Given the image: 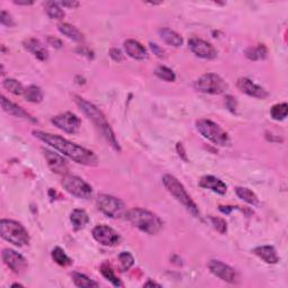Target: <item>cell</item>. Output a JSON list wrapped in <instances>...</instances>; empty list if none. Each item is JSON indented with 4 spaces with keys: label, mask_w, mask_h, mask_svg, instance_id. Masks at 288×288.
Wrapping results in <instances>:
<instances>
[{
    "label": "cell",
    "mask_w": 288,
    "mask_h": 288,
    "mask_svg": "<svg viewBox=\"0 0 288 288\" xmlns=\"http://www.w3.org/2000/svg\"><path fill=\"white\" fill-rule=\"evenodd\" d=\"M33 134L35 138L41 140L45 144H49L50 146L54 147L59 152L67 155L71 160L79 163V165L90 167L98 165V158L96 157L95 153L85 149L83 146L78 145L76 143L68 141L67 139H63L62 136L45 133V132L42 131H34Z\"/></svg>",
    "instance_id": "6da1fadb"
},
{
    "label": "cell",
    "mask_w": 288,
    "mask_h": 288,
    "mask_svg": "<svg viewBox=\"0 0 288 288\" xmlns=\"http://www.w3.org/2000/svg\"><path fill=\"white\" fill-rule=\"evenodd\" d=\"M75 102L78 105V107L80 108V111L87 116V117L91 120L93 125L97 127V130L100 132L106 141L111 144L113 149L116 151H120V145L116 139V135L111 127L110 123H108L107 118L105 117V115L97 108L95 105L87 102V100L81 98L79 96H75Z\"/></svg>",
    "instance_id": "7a4b0ae2"
},
{
    "label": "cell",
    "mask_w": 288,
    "mask_h": 288,
    "mask_svg": "<svg viewBox=\"0 0 288 288\" xmlns=\"http://www.w3.org/2000/svg\"><path fill=\"white\" fill-rule=\"evenodd\" d=\"M126 220L146 234L154 235L162 229V221L160 217L152 212L143 208H132L125 213Z\"/></svg>",
    "instance_id": "3957f363"
},
{
    "label": "cell",
    "mask_w": 288,
    "mask_h": 288,
    "mask_svg": "<svg viewBox=\"0 0 288 288\" xmlns=\"http://www.w3.org/2000/svg\"><path fill=\"white\" fill-rule=\"evenodd\" d=\"M162 182L166 189L176 198L179 203L184 205V207H186L187 211L192 214L193 216H200V211H198L195 202L192 200V197L186 192L185 187L182 186L181 182L176 177H173V174H165L162 178Z\"/></svg>",
    "instance_id": "277c9868"
},
{
    "label": "cell",
    "mask_w": 288,
    "mask_h": 288,
    "mask_svg": "<svg viewBox=\"0 0 288 288\" xmlns=\"http://www.w3.org/2000/svg\"><path fill=\"white\" fill-rule=\"evenodd\" d=\"M0 234L2 239L16 247H25L29 243V234L21 223L13 220L0 221Z\"/></svg>",
    "instance_id": "5b68a950"
},
{
    "label": "cell",
    "mask_w": 288,
    "mask_h": 288,
    "mask_svg": "<svg viewBox=\"0 0 288 288\" xmlns=\"http://www.w3.org/2000/svg\"><path fill=\"white\" fill-rule=\"evenodd\" d=\"M196 128L203 138L220 146H228L231 144L229 134L222 128L219 124L212 122L209 119H198L196 122Z\"/></svg>",
    "instance_id": "8992f818"
},
{
    "label": "cell",
    "mask_w": 288,
    "mask_h": 288,
    "mask_svg": "<svg viewBox=\"0 0 288 288\" xmlns=\"http://www.w3.org/2000/svg\"><path fill=\"white\" fill-rule=\"evenodd\" d=\"M194 88L208 95H221L228 90V84L216 73H205L195 81Z\"/></svg>",
    "instance_id": "52a82bcc"
},
{
    "label": "cell",
    "mask_w": 288,
    "mask_h": 288,
    "mask_svg": "<svg viewBox=\"0 0 288 288\" xmlns=\"http://www.w3.org/2000/svg\"><path fill=\"white\" fill-rule=\"evenodd\" d=\"M96 203L99 211L111 219H118L125 215V205L119 198L103 194L97 198Z\"/></svg>",
    "instance_id": "ba28073f"
},
{
    "label": "cell",
    "mask_w": 288,
    "mask_h": 288,
    "mask_svg": "<svg viewBox=\"0 0 288 288\" xmlns=\"http://www.w3.org/2000/svg\"><path fill=\"white\" fill-rule=\"evenodd\" d=\"M62 186L72 196L88 200L92 196V187L84 179L77 176H65L62 180Z\"/></svg>",
    "instance_id": "9c48e42d"
},
{
    "label": "cell",
    "mask_w": 288,
    "mask_h": 288,
    "mask_svg": "<svg viewBox=\"0 0 288 288\" xmlns=\"http://www.w3.org/2000/svg\"><path fill=\"white\" fill-rule=\"evenodd\" d=\"M54 126H57L59 130L65 132L69 134H75L80 130L81 120L73 113H63V114L57 115L51 119Z\"/></svg>",
    "instance_id": "30bf717a"
},
{
    "label": "cell",
    "mask_w": 288,
    "mask_h": 288,
    "mask_svg": "<svg viewBox=\"0 0 288 288\" xmlns=\"http://www.w3.org/2000/svg\"><path fill=\"white\" fill-rule=\"evenodd\" d=\"M92 236L97 242L105 247H115L120 241L119 234L108 225H97L92 230Z\"/></svg>",
    "instance_id": "8fae6325"
},
{
    "label": "cell",
    "mask_w": 288,
    "mask_h": 288,
    "mask_svg": "<svg viewBox=\"0 0 288 288\" xmlns=\"http://www.w3.org/2000/svg\"><path fill=\"white\" fill-rule=\"evenodd\" d=\"M208 269L214 276H216V277H219L220 279L224 280V282L229 284L239 283L237 274L234 270V268L220 261V260H211L208 262Z\"/></svg>",
    "instance_id": "7c38bea8"
},
{
    "label": "cell",
    "mask_w": 288,
    "mask_h": 288,
    "mask_svg": "<svg viewBox=\"0 0 288 288\" xmlns=\"http://www.w3.org/2000/svg\"><path fill=\"white\" fill-rule=\"evenodd\" d=\"M188 46L196 57L202 58V59L206 60H213L217 57L216 49L211 44V43L206 42L202 38L192 37L188 41Z\"/></svg>",
    "instance_id": "4fadbf2b"
},
{
    "label": "cell",
    "mask_w": 288,
    "mask_h": 288,
    "mask_svg": "<svg viewBox=\"0 0 288 288\" xmlns=\"http://www.w3.org/2000/svg\"><path fill=\"white\" fill-rule=\"evenodd\" d=\"M1 257L6 266L10 268V270H13L15 274H23L29 267V263L24 257L11 249H5Z\"/></svg>",
    "instance_id": "5bb4252c"
},
{
    "label": "cell",
    "mask_w": 288,
    "mask_h": 288,
    "mask_svg": "<svg viewBox=\"0 0 288 288\" xmlns=\"http://www.w3.org/2000/svg\"><path fill=\"white\" fill-rule=\"evenodd\" d=\"M236 86L241 92L246 93V95L250 97H255V98L266 99L269 96V93H268L266 89H263L261 86L255 84L249 78H240L237 80Z\"/></svg>",
    "instance_id": "9a60e30c"
},
{
    "label": "cell",
    "mask_w": 288,
    "mask_h": 288,
    "mask_svg": "<svg viewBox=\"0 0 288 288\" xmlns=\"http://www.w3.org/2000/svg\"><path fill=\"white\" fill-rule=\"evenodd\" d=\"M44 153L45 160L48 162L49 168L51 169L54 173L58 174H67L69 171V167L67 161L64 160L63 157H61L60 154H58L53 151H50L48 149L43 150Z\"/></svg>",
    "instance_id": "2e32d148"
},
{
    "label": "cell",
    "mask_w": 288,
    "mask_h": 288,
    "mask_svg": "<svg viewBox=\"0 0 288 288\" xmlns=\"http://www.w3.org/2000/svg\"><path fill=\"white\" fill-rule=\"evenodd\" d=\"M23 45L27 50V51L33 54L35 58H37L40 61H45L49 59V51L45 48V45L43 43L37 40V38H27L23 42Z\"/></svg>",
    "instance_id": "e0dca14e"
},
{
    "label": "cell",
    "mask_w": 288,
    "mask_h": 288,
    "mask_svg": "<svg viewBox=\"0 0 288 288\" xmlns=\"http://www.w3.org/2000/svg\"><path fill=\"white\" fill-rule=\"evenodd\" d=\"M124 50H125L128 57L139 61L146 60L147 57H149L146 49L141 43L135 40H126L124 42Z\"/></svg>",
    "instance_id": "ac0fdd59"
},
{
    "label": "cell",
    "mask_w": 288,
    "mask_h": 288,
    "mask_svg": "<svg viewBox=\"0 0 288 288\" xmlns=\"http://www.w3.org/2000/svg\"><path fill=\"white\" fill-rule=\"evenodd\" d=\"M1 108H2L3 112L7 113V114L15 116V117L29 119V120H30V122L36 123V119H35L32 115H29V113L23 110L22 107L17 106L16 104L11 103L10 100H8L6 98V97H3V96H1Z\"/></svg>",
    "instance_id": "d6986e66"
},
{
    "label": "cell",
    "mask_w": 288,
    "mask_h": 288,
    "mask_svg": "<svg viewBox=\"0 0 288 288\" xmlns=\"http://www.w3.org/2000/svg\"><path fill=\"white\" fill-rule=\"evenodd\" d=\"M200 186L203 187L205 189L212 190V192L216 194H220V195H224L228 190V186L225 185V182L214 176L202 177L200 180Z\"/></svg>",
    "instance_id": "ffe728a7"
},
{
    "label": "cell",
    "mask_w": 288,
    "mask_h": 288,
    "mask_svg": "<svg viewBox=\"0 0 288 288\" xmlns=\"http://www.w3.org/2000/svg\"><path fill=\"white\" fill-rule=\"evenodd\" d=\"M252 252H254L257 257H259L260 259L263 260L266 263L275 264L279 261V256L277 254V251H276V249L271 246L257 247L252 250Z\"/></svg>",
    "instance_id": "44dd1931"
},
{
    "label": "cell",
    "mask_w": 288,
    "mask_h": 288,
    "mask_svg": "<svg viewBox=\"0 0 288 288\" xmlns=\"http://www.w3.org/2000/svg\"><path fill=\"white\" fill-rule=\"evenodd\" d=\"M159 34H160L161 38L167 43V44L173 46V48H180V46L184 44L182 37L173 29H159Z\"/></svg>",
    "instance_id": "7402d4cb"
},
{
    "label": "cell",
    "mask_w": 288,
    "mask_h": 288,
    "mask_svg": "<svg viewBox=\"0 0 288 288\" xmlns=\"http://www.w3.org/2000/svg\"><path fill=\"white\" fill-rule=\"evenodd\" d=\"M58 29L61 34H63L64 36H67L70 40H73L76 42H81L84 40V35L80 33V30L71 24L68 23H61L58 25Z\"/></svg>",
    "instance_id": "603a6c76"
},
{
    "label": "cell",
    "mask_w": 288,
    "mask_h": 288,
    "mask_svg": "<svg viewBox=\"0 0 288 288\" xmlns=\"http://www.w3.org/2000/svg\"><path fill=\"white\" fill-rule=\"evenodd\" d=\"M70 221H71L75 230H81L88 224L89 216L84 209H75L70 215Z\"/></svg>",
    "instance_id": "cb8c5ba5"
},
{
    "label": "cell",
    "mask_w": 288,
    "mask_h": 288,
    "mask_svg": "<svg viewBox=\"0 0 288 288\" xmlns=\"http://www.w3.org/2000/svg\"><path fill=\"white\" fill-rule=\"evenodd\" d=\"M45 11L48 16L51 19H57V21H62L64 18L65 14L61 6L56 1H48L45 3Z\"/></svg>",
    "instance_id": "d4e9b609"
},
{
    "label": "cell",
    "mask_w": 288,
    "mask_h": 288,
    "mask_svg": "<svg viewBox=\"0 0 288 288\" xmlns=\"http://www.w3.org/2000/svg\"><path fill=\"white\" fill-rule=\"evenodd\" d=\"M235 193L237 197L241 198V200L244 201L248 204H250L252 206H256L259 204L258 197H257L256 194L249 188H244V187H236Z\"/></svg>",
    "instance_id": "484cf974"
},
{
    "label": "cell",
    "mask_w": 288,
    "mask_h": 288,
    "mask_svg": "<svg viewBox=\"0 0 288 288\" xmlns=\"http://www.w3.org/2000/svg\"><path fill=\"white\" fill-rule=\"evenodd\" d=\"M24 97L27 102L38 104L43 100V91L40 87H37V86H29V87L25 88Z\"/></svg>",
    "instance_id": "4316f807"
},
{
    "label": "cell",
    "mask_w": 288,
    "mask_h": 288,
    "mask_svg": "<svg viewBox=\"0 0 288 288\" xmlns=\"http://www.w3.org/2000/svg\"><path fill=\"white\" fill-rule=\"evenodd\" d=\"M267 48L263 44H259L255 46V48H249L246 51V57L249 60L252 61H259L263 60L267 58Z\"/></svg>",
    "instance_id": "83f0119b"
},
{
    "label": "cell",
    "mask_w": 288,
    "mask_h": 288,
    "mask_svg": "<svg viewBox=\"0 0 288 288\" xmlns=\"http://www.w3.org/2000/svg\"><path fill=\"white\" fill-rule=\"evenodd\" d=\"M72 280L75 285L80 288H92L99 286L98 283H96L95 280L90 279L84 274H80V272H72Z\"/></svg>",
    "instance_id": "f1b7e54d"
},
{
    "label": "cell",
    "mask_w": 288,
    "mask_h": 288,
    "mask_svg": "<svg viewBox=\"0 0 288 288\" xmlns=\"http://www.w3.org/2000/svg\"><path fill=\"white\" fill-rule=\"evenodd\" d=\"M100 272H102V275L104 276V277L106 278L107 280H110V282L115 287L123 286L122 282H120L119 278L115 275V272H114V270H113L112 266L108 262H103L102 263V266H100Z\"/></svg>",
    "instance_id": "f546056e"
},
{
    "label": "cell",
    "mask_w": 288,
    "mask_h": 288,
    "mask_svg": "<svg viewBox=\"0 0 288 288\" xmlns=\"http://www.w3.org/2000/svg\"><path fill=\"white\" fill-rule=\"evenodd\" d=\"M3 88L6 89V90H8L9 92L13 93V95H24V91L25 89L23 87V85L17 81L16 79H13V78H8V79H5L2 83Z\"/></svg>",
    "instance_id": "4dcf8cb0"
},
{
    "label": "cell",
    "mask_w": 288,
    "mask_h": 288,
    "mask_svg": "<svg viewBox=\"0 0 288 288\" xmlns=\"http://www.w3.org/2000/svg\"><path fill=\"white\" fill-rule=\"evenodd\" d=\"M288 105L286 103L274 105L270 110V116L275 120H284L287 117Z\"/></svg>",
    "instance_id": "1f68e13d"
},
{
    "label": "cell",
    "mask_w": 288,
    "mask_h": 288,
    "mask_svg": "<svg viewBox=\"0 0 288 288\" xmlns=\"http://www.w3.org/2000/svg\"><path fill=\"white\" fill-rule=\"evenodd\" d=\"M52 258L54 261L58 264H60L62 267H68L70 264H72V260L65 255V252L62 250L61 248H54L52 251Z\"/></svg>",
    "instance_id": "d6a6232c"
},
{
    "label": "cell",
    "mask_w": 288,
    "mask_h": 288,
    "mask_svg": "<svg viewBox=\"0 0 288 288\" xmlns=\"http://www.w3.org/2000/svg\"><path fill=\"white\" fill-rule=\"evenodd\" d=\"M155 76L158 78H160L161 80H165V81H168V83H173L174 80H176V75H174V72L173 70L165 67V65H160V67H158L155 69Z\"/></svg>",
    "instance_id": "836d02e7"
},
{
    "label": "cell",
    "mask_w": 288,
    "mask_h": 288,
    "mask_svg": "<svg viewBox=\"0 0 288 288\" xmlns=\"http://www.w3.org/2000/svg\"><path fill=\"white\" fill-rule=\"evenodd\" d=\"M119 261V269L120 271H127L131 269V267L134 264V258L130 252H122L118 256Z\"/></svg>",
    "instance_id": "e575fe53"
},
{
    "label": "cell",
    "mask_w": 288,
    "mask_h": 288,
    "mask_svg": "<svg viewBox=\"0 0 288 288\" xmlns=\"http://www.w3.org/2000/svg\"><path fill=\"white\" fill-rule=\"evenodd\" d=\"M211 222H212V224L214 225V228H215L217 231L221 233V234L227 233L228 224L223 219H221V217H211Z\"/></svg>",
    "instance_id": "d590c367"
},
{
    "label": "cell",
    "mask_w": 288,
    "mask_h": 288,
    "mask_svg": "<svg viewBox=\"0 0 288 288\" xmlns=\"http://www.w3.org/2000/svg\"><path fill=\"white\" fill-rule=\"evenodd\" d=\"M0 23H1L3 26H7V27L15 26L14 18L11 17V15L9 13H7L6 10H1V14H0Z\"/></svg>",
    "instance_id": "8d00e7d4"
},
{
    "label": "cell",
    "mask_w": 288,
    "mask_h": 288,
    "mask_svg": "<svg viewBox=\"0 0 288 288\" xmlns=\"http://www.w3.org/2000/svg\"><path fill=\"white\" fill-rule=\"evenodd\" d=\"M110 56L114 61L122 62L124 60V54H123L122 51H120L119 49H116V48L112 49L110 51Z\"/></svg>",
    "instance_id": "74e56055"
},
{
    "label": "cell",
    "mask_w": 288,
    "mask_h": 288,
    "mask_svg": "<svg viewBox=\"0 0 288 288\" xmlns=\"http://www.w3.org/2000/svg\"><path fill=\"white\" fill-rule=\"evenodd\" d=\"M150 46H151V50H152L153 53L157 56L158 58H165V51L160 48V46L155 44V43H150Z\"/></svg>",
    "instance_id": "f35d334b"
},
{
    "label": "cell",
    "mask_w": 288,
    "mask_h": 288,
    "mask_svg": "<svg viewBox=\"0 0 288 288\" xmlns=\"http://www.w3.org/2000/svg\"><path fill=\"white\" fill-rule=\"evenodd\" d=\"M48 42H49L50 45L53 46V48H57V49L62 48V41L59 40V38L53 37V36H49L48 37Z\"/></svg>",
    "instance_id": "ab89813d"
},
{
    "label": "cell",
    "mask_w": 288,
    "mask_h": 288,
    "mask_svg": "<svg viewBox=\"0 0 288 288\" xmlns=\"http://www.w3.org/2000/svg\"><path fill=\"white\" fill-rule=\"evenodd\" d=\"M61 7H68V8H77L79 6L78 1H60L58 2Z\"/></svg>",
    "instance_id": "60d3db41"
},
{
    "label": "cell",
    "mask_w": 288,
    "mask_h": 288,
    "mask_svg": "<svg viewBox=\"0 0 288 288\" xmlns=\"http://www.w3.org/2000/svg\"><path fill=\"white\" fill-rule=\"evenodd\" d=\"M177 152L179 154V157L184 159L185 161H187V157H186V152H185V149L184 146H182L181 143H177Z\"/></svg>",
    "instance_id": "b9f144b4"
},
{
    "label": "cell",
    "mask_w": 288,
    "mask_h": 288,
    "mask_svg": "<svg viewBox=\"0 0 288 288\" xmlns=\"http://www.w3.org/2000/svg\"><path fill=\"white\" fill-rule=\"evenodd\" d=\"M14 3H16V5L19 6H30L33 5L34 1H27V0H25V1H21V0H15Z\"/></svg>",
    "instance_id": "7bdbcfd3"
},
{
    "label": "cell",
    "mask_w": 288,
    "mask_h": 288,
    "mask_svg": "<svg viewBox=\"0 0 288 288\" xmlns=\"http://www.w3.org/2000/svg\"><path fill=\"white\" fill-rule=\"evenodd\" d=\"M233 209V207H231V206H220V211L223 212L225 214H229L230 212H231Z\"/></svg>",
    "instance_id": "ee69618b"
},
{
    "label": "cell",
    "mask_w": 288,
    "mask_h": 288,
    "mask_svg": "<svg viewBox=\"0 0 288 288\" xmlns=\"http://www.w3.org/2000/svg\"><path fill=\"white\" fill-rule=\"evenodd\" d=\"M144 287H161V285H159V284L152 282V280H149V282L144 284Z\"/></svg>",
    "instance_id": "f6af8a7d"
},
{
    "label": "cell",
    "mask_w": 288,
    "mask_h": 288,
    "mask_svg": "<svg viewBox=\"0 0 288 288\" xmlns=\"http://www.w3.org/2000/svg\"><path fill=\"white\" fill-rule=\"evenodd\" d=\"M11 287H23V285H21V284H13Z\"/></svg>",
    "instance_id": "bcb514c9"
}]
</instances>
